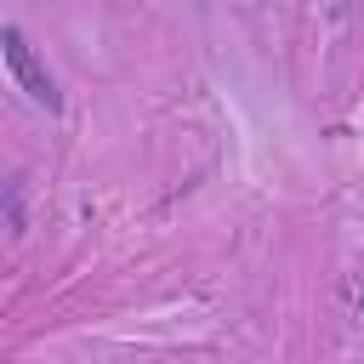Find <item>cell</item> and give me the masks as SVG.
I'll return each mask as SVG.
<instances>
[{
  "instance_id": "6da1fadb",
  "label": "cell",
  "mask_w": 364,
  "mask_h": 364,
  "mask_svg": "<svg viewBox=\"0 0 364 364\" xmlns=\"http://www.w3.org/2000/svg\"><path fill=\"white\" fill-rule=\"evenodd\" d=\"M0 57H6V68H11V80H17V91H23L28 102H40L46 114H63V91H57L51 68L34 57V46H28V34H23L17 23L0 28Z\"/></svg>"
},
{
  "instance_id": "7a4b0ae2",
  "label": "cell",
  "mask_w": 364,
  "mask_h": 364,
  "mask_svg": "<svg viewBox=\"0 0 364 364\" xmlns=\"http://www.w3.org/2000/svg\"><path fill=\"white\" fill-rule=\"evenodd\" d=\"M6 222H11V233H23V176L6 182Z\"/></svg>"
},
{
  "instance_id": "3957f363",
  "label": "cell",
  "mask_w": 364,
  "mask_h": 364,
  "mask_svg": "<svg viewBox=\"0 0 364 364\" xmlns=\"http://www.w3.org/2000/svg\"><path fill=\"white\" fill-rule=\"evenodd\" d=\"M358 307H364V296H358Z\"/></svg>"
}]
</instances>
